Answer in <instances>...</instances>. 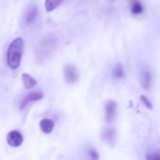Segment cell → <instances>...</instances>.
<instances>
[{
	"label": "cell",
	"mask_w": 160,
	"mask_h": 160,
	"mask_svg": "<svg viewBox=\"0 0 160 160\" xmlns=\"http://www.w3.org/2000/svg\"><path fill=\"white\" fill-rule=\"evenodd\" d=\"M38 8L36 4H31L30 6H28L24 13V18H23L24 23L27 25L33 23L36 18L38 17Z\"/></svg>",
	"instance_id": "5b68a950"
},
{
	"label": "cell",
	"mask_w": 160,
	"mask_h": 160,
	"mask_svg": "<svg viewBox=\"0 0 160 160\" xmlns=\"http://www.w3.org/2000/svg\"><path fill=\"white\" fill-rule=\"evenodd\" d=\"M117 111V103L113 100H109L105 104V119L107 123H112L115 118Z\"/></svg>",
	"instance_id": "3957f363"
},
{
	"label": "cell",
	"mask_w": 160,
	"mask_h": 160,
	"mask_svg": "<svg viewBox=\"0 0 160 160\" xmlns=\"http://www.w3.org/2000/svg\"><path fill=\"white\" fill-rule=\"evenodd\" d=\"M159 158L160 156L158 152L156 153V155H152V156H148L147 157V159H159Z\"/></svg>",
	"instance_id": "e0dca14e"
},
{
	"label": "cell",
	"mask_w": 160,
	"mask_h": 160,
	"mask_svg": "<svg viewBox=\"0 0 160 160\" xmlns=\"http://www.w3.org/2000/svg\"><path fill=\"white\" fill-rule=\"evenodd\" d=\"M141 101H142V103L146 108H148L149 110H152V109H153V104H152V102L148 99L147 97H145V96H141Z\"/></svg>",
	"instance_id": "9a60e30c"
},
{
	"label": "cell",
	"mask_w": 160,
	"mask_h": 160,
	"mask_svg": "<svg viewBox=\"0 0 160 160\" xmlns=\"http://www.w3.org/2000/svg\"><path fill=\"white\" fill-rule=\"evenodd\" d=\"M90 156L93 159H98V154L96 150H90Z\"/></svg>",
	"instance_id": "2e32d148"
},
{
	"label": "cell",
	"mask_w": 160,
	"mask_h": 160,
	"mask_svg": "<svg viewBox=\"0 0 160 160\" xmlns=\"http://www.w3.org/2000/svg\"><path fill=\"white\" fill-rule=\"evenodd\" d=\"M111 2H115V1H117V0H110Z\"/></svg>",
	"instance_id": "ac0fdd59"
},
{
	"label": "cell",
	"mask_w": 160,
	"mask_h": 160,
	"mask_svg": "<svg viewBox=\"0 0 160 160\" xmlns=\"http://www.w3.org/2000/svg\"><path fill=\"white\" fill-rule=\"evenodd\" d=\"M64 0H46L45 1V8L48 12L54 10Z\"/></svg>",
	"instance_id": "5bb4252c"
},
{
	"label": "cell",
	"mask_w": 160,
	"mask_h": 160,
	"mask_svg": "<svg viewBox=\"0 0 160 160\" xmlns=\"http://www.w3.org/2000/svg\"><path fill=\"white\" fill-rule=\"evenodd\" d=\"M23 51V39L22 38H16L9 44L7 52V63L10 69H17L22 61Z\"/></svg>",
	"instance_id": "6da1fadb"
},
{
	"label": "cell",
	"mask_w": 160,
	"mask_h": 160,
	"mask_svg": "<svg viewBox=\"0 0 160 160\" xmlns=\"http://www.w3.org/2000/svg\"><path fill=\"white\" fill-rule=\"evenodd\" d=\"M141 83L143 89L148 90L151 87L152 83V75L148 69H143L141 75Z\"/></svg>",
	"instance_id": "ba28073f"
},
{
	"label": "cell",
	"mask_w": 160,
	"mask_h": 160,
	"mask_svg": "<svg viewBox=\"0 0 160 160\" xmlns=\"http://www.w3.org/2000/svg\"><path fill=\"white\" fill-rule=\"evenodd\" d=\"M115 136H116V133H115V130L113 128H104L102 133H101V137H102V140L107 142H112L115 139Z\"/></svg>",
	"instance_id": "30bf717a"
},
{
	"label": "cell",
	"mask_w": 160,
	"mask_h": 160,
	"mask_svg": "<svg viewBox=\"0 0 160 160\" xmlns=\"http://www.w3.org/2000/svg\"><path fill=\"white\" fill-rule=\"evenodd\" d=\"M43 98V93L40 92V91H35V92H32V93H29L22 101L21 103V110L24 109L29 103L31 102H36V101H38L40 99Z\"/></svg>",
	"instance_id": "52a82bcc"
},
{
	"label": "cell",
	"mask_w": 160,
	"mask_h": 160,
	"mask_svg": "<svg viewBox=\"0 0 160 160\" xmlns=\"http://www.w3.org/2000/svg\"><path fill=\"white\" fill-rule=\"evenodd\" d=\"M56 43L57 38L53 34H48L44 36L40 39L38 47V57L39 60H44L51 55L56 47Z\"/></svg>",
	"instance_id": "7a4b0ae2"
},
{
	"label": "cell",
	"mask_w": 160,
	"mask_h": 160,
	"mask_svg": "<svg viewBox=\"0 0 160 160\" xmlns=\"http://www.w3.org/2000/svg\"><path fill=\"white\" fill-rule=\"evenodd\" d=\"M64 77L66 82L68 83L76 82L79 79V74L77 72L76 68L71 65H67L64 68Z\"/></svg>",
	"instance_id": "277c9868"
},
{
	"label": "cell",
	"mask_w": 160,
	"mask_h": 160,
	"mask_svg": "<svg viewBox=\"0 0 160 160\" xmlns=\"http://www.w3.org/2000/svg\"><path fill=\"white\" fill-rule=\"evenodd\" d=\"M124 75H125V73H124V68H123L122 64L117 63L114 66V68H112V78L115 79V80H120V79L124 78Z\"/></svg>",
	"instance_id": "7c38bea8"
},
{
	"label": "cell",
	"mask_w": 160,
	"mask_h": 160,
	"mask_svg": "<svg viewBox=\"0 0 160 160\" xmlns=\"http://www.w3.org/2000/svg\"><path fill=\"white\" fill-rule=\"evenodd\" d=\"M39 127H40V129L43 133L45 134H50L52 132L53 130V128H54V123L51 120V119H48V118H44L40 121L39 123Z\"/></svg>",
	"instance_id": "9c48e42d"
},
{
	"label": "cell",
	"mask_w": 160,
	"mask_h": 160,
	"mask_svg": "<svg viewBox=\"0 0 160 160\" xmlns=\"http://www.w3.org/2000/svg\"><path fill=\"white\" fill-rule=\"evenodd\" d=\"M22 141H23V139H22V134L17 130L10 131L7 136V142L11 147L21 146V144L22 143Z\"/></svg>",
	"instance_id": "8992f818"
},
{
	"label": "cell",
	"mask_w": 160,
	"mask_h": 160,
	"mask_svg": "<svg viewBox=\"0 0 160 160\" xmlns=\"http://www.w3.org/2000/svg\"><path fill=\"white\" fill-rule=\"evenodd\" d=\"M130 11L135 15L141 14L143 11V7L139 0H131L130 1Z\"/></svg>",
	"instance_id": "4fadbf2b"
},
{
	"label": "cell",
	"mask_w": 160,
	"mask_h": 160,
	"mask_svg": "<svg viewBox=\"0 0 160 160\" xmlns=\"http://www.w3.org/2000/svg\"><path fill=\"white\" fill-rule=\"evenodd\" d=\"M22 81L26 89H32L37 85V81L29 74L27 73H22Z\"/></svg>",
	"instance_id": "8fae6325"
}]
</instances>
